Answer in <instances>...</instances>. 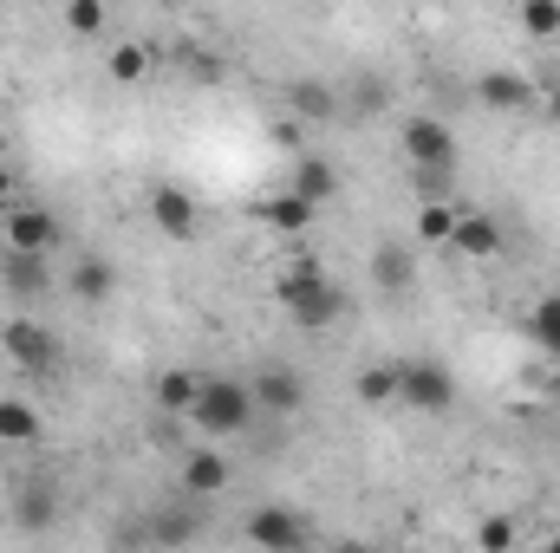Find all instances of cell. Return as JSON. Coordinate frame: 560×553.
I'll return each mask as SVG.
<instances>
[{
	"mask_svg": "<svg viewBox=\"0 0 560 553\" xmlns=\"http://www.w3.org/2000/svg\"><path fill=\"white\" fill-rule=\"evenodd\" d=\"M255 416H261V404H255V385H248V378H202L189 423H196L209 443H235V436L255 430Z\"/></svg>",
	"mask_w": 560,
	"mask_h": 553,
	"instance_id": "obj_1",
	"label": "cell"
},
{
	"mask_svg": "<svg viewBox=\"0 0 560 553\" xmlns=\"http://www.w3.org/2000/svg\"><path fill=\"white\" fill-rule=\"evenodd\" d=\"M275 299L287 306V319H293L300 332H326V326H339V313H346V293L319 274V268H287V274L275 280Z\"/></svg>",
	"mask_w": 560,
	"mask_h": 553,
	"instance_id": "obj_2",
	"label": "cell"
},
{
	"mask_svg": "<svg viewBox=\"0 0 560 553\" xmlns=\"http://www.w3.org/2000/svg\"><path fill=\"white\" fill-rule=\"evenodd\" d=\"M398 404L405 411H450L456 404V378H450V365H436V358H405L398 365Z\"/></svg>",
	"mask_w": 560,
	"mask_h": 553,
	"instance_id": "obj_3",
	"label": "cell"
},
{
	"mask_svg": "<svg viewBox=\"0 0 560 553\" xmlns=\"http://www.w3.org/2000/svg\"><path fill=\"white\" fill-rule=\"evenodd\" d=\"M398 143H405L411 169H456V131L443 118H405Z\"/></svg>",
	"mask_w": 560,
	"mask_h": 553,
	"instance_id": "obj_4",
	"label": "cell"
},
{
	"mask_svg": "<svg viewBox=\"0 0 560 553\" xmlns=\"http://www.w3.org/2000/svg\"><path fill=\"white\" fill-rule=\"evenodd\" d=\"M59 242H66V228H59L52 209H39V202H13V209H7V248H20V255H52Z\"/></svg>",
	"mask_w": 560,
	"mask_h": 553,
	"instance_id": "obj_5",
	"label": "cell"
},
{
	"mask_svg": "<svg viewBox=\"0 0 560 553\" xmlns=\"http://www.w3.org/2000/svg\"><path fill=\"white\" fill-rule=\"evenodd\" d=\"M0 345H7V358H13L20 372H33V378L59 372V339H52L39 319H13V326L0 332Z\"/></svg>",
	"mask_w": 560,
	"mask_h": 553,
	"instance_id": "obj_6",
	"label": "cell"
},
{
	"mask_svg": "<svg viewBox=\"0 0 560 553\" xmlns=\"http://www.w3.org/2000/svg\"><path fill=\"white\" fill-rule=\"evenodd\" d=\"M229 482H235L229 449H189L183 469H176V489H183L189 502H215V495H229Z\"/></svg>",
	"mask_w": 560,
	"mask_h": 553,
	"instance_id": "obj_7",
	"label": "cell"
},
{
	"mask_svg": "<svg viewBox=\"0 0 560 553\" xmlns=\"http://www.w3.org/2000/svg\"><path fill=\"white\" fill-rule=\"evenodd\" d=\"M150 222H156V235H163V242H196L202 209H196V196H189V189L163 183V189H150Z\"/></svg>",
	"mask_w": 560,
	"mask_h": 553,
	"instance_id": "obj_8",
	"label": "cell"
},
{
	"mask_svg": "<svg viewBox=\"0 0 560 553\" xmlns=\"http://www.w3.org/2000/svg\"><path fill=\"white\" fill-rule=\"evenodd\" d=\"M242 541H255V548H268V553H293V548L313 541V528L300 515H287V508H255L242 521Z\"/></svg>",
	"mask_w": 560,
	"mask_h": 553,
	"instance_id": "obj_9",
	"label": "cell"
},
{
	"mask_svg": "<svg viewBox=\"0 0 560 553\" xmlns=\"http://www.w3.org/2000/svg\"><path fill=\"white\" fill-rule=\"evenodd\" d=\"M248 385H255V404L275 411V416H293L300 404H306V378H300L293 365H268V372H255Z\"/></svg>",
	"mask_w": 560,
	"mask_h": 553,
	"instance_id": "obj_10",
	"label": "cell"
},
{
	"mask_svg": "<svg viewBox=\"0 0 560 553\" xmlns=\"http://www.w3.org/2000/svg\"><path fill=\"white\" fill-rule=\"evenodd\" d=\"M535 92H541V85H535L528 72H509V66H495V72H482V79H476V98H482L489 111H528V105H535Z\"/></svg>",
	"mask_w": 560,
	"mask_h": 553,
	"instance_id": "obj_11",
	"label": "cell"
},
{
	"mask_svg": "<svg viewBox=\"0 0 560 553\" xmlns=\"http://www.w3.org/2000/svg\"><path fill=\"white\" fill-rule=\"evenodd\" d=\"M450 248H456L463 261H495L509 242H502V222H495V215H456V235H450Z\"/></svg>",
	"mask_w": 560,
	"mask_h": 553,
	"instance_id": "obj_12",
	"label": "cell"
},
{
	"mask_svg": "<svg viewBox=\"0 0 560 553\" xmlns=\"http://www.w3.org/2000/svg\"><path fill=\"white\" fill-rule=\"evenodd\" d=\"M66 286H72V299H79V306H105V299L118 293V268H112L105 255H79V261H72V274H66Z\"/></svg>",
	"mask_w": 560,
	"mask_h": 553,
	"instance_id": "obj_13",
	"label": "cell"
},
{
	"mask_svg": "<svg viewBox=\"0 0 560 553\" xmlns=\"http://www.w3.org/2000/svg\"><path fill=\"white\" fill-rule=\"evenodd\" d=\"M287 189H293V196H306L313 209H326V202L339 196V163H332V156H300V163H293V176H287Z\"/></svg>",
	"mask_w": 560,
	"mask_h": 553,
	"instance_id": "obj_14",
	"label": "cell"
},
{
	"mask_svg": "<svg viewBox=\"0 0 560 553\" xmlns=\"http://www.w3.org/2000/svg\"><path fill=\"white\" fill-rule=\"evenodd\" d=\"M372 280H378V293H411L418 286V255L405 242H378L372 248Z\"/></svg>",
	"mask_w": 560,
	"mask_h": 553,
	"instance_id": "obj_15",
	"label": "cell"
},
{
	"mask_svg": "<svg viewBox=\"0 0 560 553\" xmlns=\"http://www.w3.org/2000/svg\"><path fill=\"white\" fill-rule=\"evenodd\" d=\"M0 280H7V293H13V299H46V286H52V268H46V255H20V248H7V261H0Z\"/></svg>",
	"mask_w": 560,
	"mask_h": 553,
	"instance_id": "obj_16",
	"label": "cell"
},
{
	"mask_svg": "<svg viewBox=\"0 0 560 553\" xmlns=\"http://www.w3.org/2000/svg\"><path fill=\"white\" fill-rule=\"evenodd\" d=\"M287 105H293V118H306V125H332V118H339V85H326V79H293V85H287Z\"/></svg>",
	"mask_w": 560,
	"mask_h": 553,
	"instance_id": "obj_17",
	"label": "cell"
},
{
	"mask_svg": "<svg viewBox=\"0 0 560 553\" xmlns=\"http://www.w3.org/2000/svg\"><path fill=\"white\" fill-rule=\"evenodd\" d=\"M255 215H261V222H268L275 235H306L319 209H313L306 196H293V189H280V196H261V202H255Z\"/></svg>",
	"mask_w": 560,
	"mask_h": 553,
	"instance_id": "obj_18",
	"label": "cell"
},
{
	"mask_svg": "<svg viewBox=\"0 0 560 553\" xmlns=\"http://www.w3.org/2000/svg\"><path fill=\"white\" fill-rule=\"evenodd\" d=\"M0 443H7V449L39 443V411H33V398H0Z\"/></svg>",
	"mask_w": 560,
	"mask_h": 553,
	"instance_id": "obj_19",
	"label": "cell"
},
{
	"mask_svg": "<svg viewBox=\"0 0 560 553\" xmlns=\"http://www.w3.org/2000/svg\"><path fill=\"white\" fill-rule=\"evenodd\" d=\"M352 398H359L365 411H385V404H398V365H365V372L352 378Z\"/></svg>",
	"mask_w": 560,
	"mask_h": 553,
	"instance_id": "obj_20",
	"label": "cell"
},
{
	"mask_svg": "<svg viewBox=\"0 0 560 553\" xmlns=\"http://www.w3.org/2000/svg\"><path fill=\"white\" fill-rule=\"evenodd\" d=\"M52 515H59L52 489H20V495H13V528H20V534H46Z\"/></svg>",
	"mask_w": 560,
	"mask_h": 553,
	"instance_id": "obj_21",
	"label": "cell"
},
{
	"mask_svg": "<svg viewBox=\"0 0 560 553\" xmlns=\"http://www.w3.org/2000/svg\"><path fill=\"white\" fill-rule=\"evenodd\" d=\"M196 391H202V378H196V372H163V378H156V411L189 416V411H196Z\"/></svg>",
	"mask_w": 560,
	"mask_h": 553,
	"instance_id": "obj_22",
	"label": "cell"
},
{
	"mask_svg": "<svg viewBox=\"0 0 560 553\" xmlns=\"http://www.w3.org/2000/svg\"><path fill=\"white\" fill-rule=\"evenodd\" d=\"M450 235H456V209H450V196L423 202V209H418V242H436V248H450Z\"/></svg>",
	"mask_w": 560,
	"mask_h": 553,
	"instance_id": "obj_23",
	"label": "cell"
},
{
	"mask_svg": "<svg viewBox=\"0 0 560 553\" xmlns=\"http://www.w3.org/2000/svg\"><path fill=\"white\" fill-rule=\"evenodd\" d=\"M528 332H535V345H541V352L560 365V299H555V293H548V299L528 313Z\"/></svg>",
	"mask_w": 560,
	"mask_h": 553,
	"instance_id": "obj_24",
	"label": "cell"
},
{
	"mask_svg": "<svg viewBox=\"0 0 560 553\" xmlns=\"http://www.w3.org/2000/svg\"><path fill=\"white\" fill-rule=\"evenodd\" d=\"M66 33L72 39H98L105 33V0H66Z\"/></svg>",
	"mask_w": 560,
	"mask_h": 553,
	"instance_id": "obj_25",
	"label": "cell"
},
{
	"mask_svg": "<svg viewBox=\"0 0 560 553\" xmlns=\"http://www.w3.org/2000/svg\"><path fill=\"white\" fill-rule=\"evenodd\" d=\"M522 26L535 39H560V0H522Z\"/></svg>",
	"mask_w": 560,
	"mask_h": 553,
	"instance_id": "obj_26",
	"label": "cell"
},
{
	"mask_svg": "<svg viewBox=\"0 0 560 553\" xmlns=\"http://www.w3.org/2000/svg\"><path fill=\"white\" fill-rule=\"evenodd\" d=\"M156 541H196L202 534V515H189V508H170V515H156V528H150Z\"/></svg>",
	"mask_w": 560,
	"mask_h": 553,
	"instance_id": "obj_27",
	"label": "cell"
},
{
	"mask_svg": "<svg viewBox=\"0 0 560 553\" xmlns=\"http://www.w3.org/2000/svg\"><path fill=\"white\" fill-rule=\"evenodd\" d=\"M143 72H150V52L125 39V46L112 52V79H118V85H143Z\"/></svg>",
	"mask_w": 560,
	"mask_h": 553,
	"instance_id": "obj_28",
	"label": "cell"
},
{
	"mask_svg": "<svg viewBox=\"0 0 560 553\" xmlns=\"http://www.w3.org/2000/svg\"><path fill=\"white\" fill-rule=\"evenodd\" d=\"M476 541H482V548H515V521H509V515H495V521H482V528H476Z\"/></svg>",
	"mask_w": 560,
	"mask_h": 553,
	"instance_id": "obj_29",
	"label": "cell"
},
{
	"mask_svg": "<svg viewBox=\"0 0 560 553\" xmlns=\"http://www.w3.org/2000/svg\"><path fill=\"white\" fill-rule=\"evenodd\" d=\"M456 189V169H418V196L423 202H436V196H450Z\"/></svg>",
	"mask_w": 560,
	"mask_h": 553,
	"instance_id": "obj_30",
	"label": "cell"
},
{
	"mask_svg": "<svg viewBox=\"0 0 560 553\" xmlns=\"http://www.w3.org/2000/svg\"><path fill=\"white\" fill-rule=\"evenodd\" d=\"M535 105H541V118H548V125H560V79H548V85L535 92Z\"/></svg>",
	"mask_w": 560,
	"mask_h": 553,
	"instance_id": "obj_31",
	"label": "cell"
},
{
	"mask_svg": "<svg viewBox=\"0 0 560 553\" xmlns=\"http://www.w3.org/2000/svg\"><path fill=\"white\" fill-rule=\"evenodd\" d=\"M13 189H20V183H13V169H7V163H0V209H7V202H13Z\"/></svg>",
	"mask_w": 560,
	"mask_h": 553,
	"instance_id": "obj_32",
	"label": "cell"
},
{
	"mask_svg": "<svg viewBox=\"0 0 560 553\" xmlns=\"http://www.w3.org/2000/svg\"><path fill=\"white\" fill-rule=\"evenodd\" d=\"M555 299H560V280H555Z\"/></svg>",
	"mask_w": 560,
	"mask_h": 553,
	"instance_id": "obj_33",
	"label": "cell"
},
{
	"mask_svg": "<svg viewBox=\"0 0 560 553\" xmlns=\"http://www.w3.org/2000/svg\"><path fill=\"white\" fill-rule=\"evenodd\" d=\"M0 7H7V0H0Z\"/></svg>",
	"mask_w": 560,
	"mask_h": 553,
	"instance_id": "obj_34",
	"label": "cell"
}]
</instances>
